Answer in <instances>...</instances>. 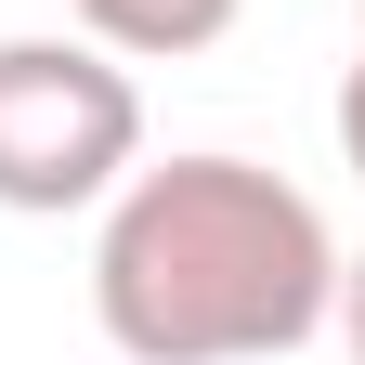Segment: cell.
Segmentation results:
<instances>
[{"label":"cell","instance_id":"obj_1","mask_svg":"<svg viewBox=\"0 0 365 365\" xmlns=\"http://www.w3.org/2000/svg\"><path fill=\"white\" fill-rule=\"evenodd\" d=\"M339 235L261 157H130L91 235V327L130 365H274L327 327Z\"/></svg>","mask_w":365,"mask_h":365},{"label":"cell","instance_id":"obj_2","mask_svg":"<svg viewBox=\"0 0 365 365\" xmlns=\"http://www.w3.org/2000/svg\"><path fill=\"white\" fill-rule=\"evenodd\" d=\"M144 157V91L105 39H0V209H105Z\"/></svg>","mask_w":365,"mask_h":365},{"label":"cell","instance_id":"obj_3","mask_svg":"<svg viewBox=\"0 0 365 365\" xmlns=\"http://www.w3.org/2000/svg\"><path fill=\"white\" fill-rule=\"evenodd\" d=\"M235 26V0H78V39H105L118 66H182Z\"/></svg>","mask_w":365,"mask_h":365},{"label":"cell","instance_id":"obj_4","mask_svg":"<svg viewBox=\"0 0 365 365\" xmlns=\"http://www.w3.org/2000/svg\"><path fill=\"white\" fill-rule=\"evenodd\" d=\"M327 327L352 339V365H365V261H339V300H327Z\"/></svg>","mask_w":365,"mask_h":365},{"label":"cell","instance_id":"obj_5","mask_svg":"<svg viewBox=\"0 0 365 365\" xmlns=\"http://www.w3.org/2000/svg\"><path fill=\"white\" fill-rule=\"evenodd\" d=\"M339 157H352V182H365V53H352V78H339Z\"/></svg>","mask_w":365,"mask_h":365},{"label":"cell","instance_id":"obj_6","mask_svg":"<svg viewBox=\"0 0 365 365\" xmlns=\"http://www.w3.org/2000/svg\"><path fill=\"white\" fill-rule=\"evenodd\" d=\"M352 53H365V39H352Z\"/></svg>","mask_w":365,"mask_h":365}]
</instances>
